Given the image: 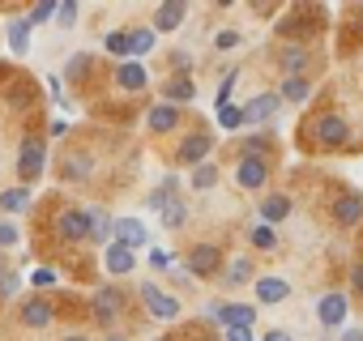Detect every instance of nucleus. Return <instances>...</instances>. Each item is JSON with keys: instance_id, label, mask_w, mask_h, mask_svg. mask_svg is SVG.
Instances as JSON below:
<instances>
[{"instance_id": "obj_49", "label": "nucleus", "mask_w": 363, "mask_h": 341, "mask_svg": "<svg viewBox=\"0 0 363 341\" xmlns=\"http://www.w3.org/2000/svg\"><path fill=\"white\" fill-rule=\"evenodd\" d=\"M150 265H154V269H167V265H171V256H167V252H150Z\"/></svg>"}, {"instance_id": "obj_16", "label": "nucleus", "mask_w": 363, "mask_h": 341, "mask_svg": "<svg viewBox=\"0 0 363 341\" xmlns=\"http://www.w3.org/2000/svg\"><path fill=\"white\" fill-rule=\"evenodd\" d=\"M333 222H337V226H359V222H363V197H359V192L337 197V201H333Z\"/></svg>"}, {"instance_id": "obj_44", "label": "nucleus", "mask_w": 363, "mask_h": 341, "mask_svg": "<svg viewBox=\"0 0 363 341\" xmlns=\"http://www.w3.org/2000/svg\"><path fill=\"white\" fill-rule=\"evenodd\" d=\"M30 282L48 290V286H56V273H52V269H35V277H30Z\"/></svg>"}, {"instance_id": "obj_32", "label": "nucleus", "mask_w": 363, "mask_h": 341, "mask_svg": "<svg viewBox=\"0 0 363 341\" xmlns=\"http://www.w3.org/2000/svg\"><path fill=\"white\" fill-rule=\"evenodd\" d=\"M184 222H189V205L179 201V197H175V201H171V205L162 209V226H167V231H179Z\"/></svg>"}, {"instance_id": "obj_25", "label": "nucleus", "mask_w": 363, "mask_h": 341, "mask_svg": "<svg viewBox=\"0 0 363 341\" xmlns=\"http://www.w3.org/2000/svg\"><path fill=\"white\" fill-rule=\"evenodd\" d=\"M90 166H94V162H90V154H82V149H77V154H69V158L60 162V175H65V180H86V175H90Z\"/></svg>"}, {"instance_id": "obj_24", "label": "nucleus", "mask_w": 363, "mask_h": 341, "mask_svg": "<svg viewBox=\"0 0 363 341\" xmlns=\"http://www.w3.org/2000/svg\"><path fill=\"white\" fill-rule=\"evenodd\" d=\"M22 324H26V328H48V324H52V303H43V299L22 303Z\"/></svg>"}, {"instance_id": "obj_6", "label": "nucleus", "mask_w": 363, "mask_h": 341, "mask_svg": "<svg viewBox=\"0 0 363 341\" xmlns=\"http://www.w3.org/2000/svg\"><path fill=\"white\" fill-rule=\"evenodd\" d=\"M18 175H22V184H35V180L43 175V141H39V137H26V141H22Z\"/></svg>"}, {"instance_id": "obj_19", "label": "nucleus", "mask_w": 363, "mask_h": 341, "mask_svg": "<svg viewBox=\"0 0 363 341\" xmlns=\"http://www.w3.org/2000/svg\"><path fill=\"white\" fill-rule=\"evenodd\" d=\"M286 218H291V197L286 192H274V197L261 201V226H278Z\"/></svg>"}, {"instance_id": "obj_28", "label": "nucleus", "mask_w": 363, "mask_h": 341, "mask_svg": "<svg viewBox=\"0 0 363 341\" xmlns=\"http://www.w3.org/2000/svg\"><path fill=\"white\" fill-rule=\"evenodd\" d=\"M9 47H13L18 56L30 52V26H26V18H13V22H9Z\"/></svg>"}, {"instance_id": "obj_5", "label": "nucleus", "mask_w": 363, "mask_h": 341, "mask_svg": "<svg viewBox=\"0 0 363 341\" xmlns=\"http://www.w3.org/2000/svg\"><path fill=\"white\" fill-rule=\"evenodd\" d=\"M235 184L248 188V192H261L269 184V162L265 158H240L235 162Z\"/></svg>"}, {"instance_id": "obj_52", "label": "nucleus", "mask_w": 363, "mask_h": 341, "mask_svg": "<svg viewBox=\"0 0 363 341\" xmlns=\"http://www.w3.org/2000/svg\"><path fill=\"white\" fill-rule=\"evenodd\" d=\"M65 341H86V337H65Z\"/></svg>"}, {"instance_id": "obj_8", "label": "nucleus", "mask_w": 363, "mask_h": 341, "mask_svg": "<svg viewBox=\"0 0 363 341\" xmlns=\"http://www.w3.org/2000/svg\"><path fill=\"white\" fill-rule=\"evenodd\" d=\"M90 311H94V320H99V324H111V320L124 311V290H120V286H103V290H94Z\"/></svg>"}, {"instance_id": "obj_10", "label": "nucleus", "mask_w": 363, "mask_h": 341, "mask_svg": "<svg viewBox=\"0 0 363 341\" xmlns=\"http://www.w3.org/2000/svg\"><path fill=\"white\" fill-rule=\"evenodd\" d=\"M141 303H145V311L158 316V320H175V316H179V299L162 294L154 282H141Z\"/></svg>"}, {"instance_id": "obj_42", "label": "nucleus", "mask_w": 363, "mask_h": 341, "mask_svg": "<svg viewBox=\"0 0 363 341\" xmlns=\"http://www.w3.org/2000/svg\"><path fill=\"white\" fill-rule=\"evenodd\" d=\"M214 43H218V47H223V52H231V47H240V43H244V39H240V30H223V35H218V39H214Z\"/></svg>"}, {"instance_id": "obj_47", "label": "nucleus", "mask_w": 363, "mask_h": 341, "mask_svg": "<svg viewBox=\"0 0 363 341\" xmlns=\"http://www.w3.org/2000/svg\"><path fill=\"white\" fill-rule=\"evenodd\" d=\"M261 341H295V337H291V333H286V328H269V333H265V337H261Z\"/></svg>"}, {"instance_id": "obj_40", "label": "nucleus", "mask_w": 363, "mask_h": 341, "mask_svg": "<svg viewBox=\"0 0 363 341\" xmlns=\"http://www.w3.org/2000/svg\"><path fill=\"white\" fill-rule=\"evenodd\" d=\"M56 22L60 26H73L77 22V5H73V0H60V5H56Z\"/></svg>"}, {"instance_id": "obj_11", "label": "nucleus", "mask_w": 363, "mask_h": 341, "mask_svg": "<svg viewBox=\"0 0 363 341\" xmlns=\"http://www.w3.org/2000/svg\"><path fill=\"white\" fill-rule=\"evenodd\" d=\"M210 316L223 320L227 328H252L257 307H252V303H210Z\"/></svg>"}, {"instance_id": "obj_21", "label": "nucleus", "mask_w": 363, "mask_h": 341, "mask_svg": "<svg viewBox=\"0 0 363 341\" xmlns=\"http://www.w3.org/2000/svg\"><path fill=\"white\" fill-rule=\"evenodd\" d=\"M145 81H150V77H145V64H141V60H124V64L116 69V86H120V90H145Z\"/></svg>"}, {"instance_id": "obj_31", "label": "nucleus", "mask_w": 363, "mask_h": 341, "mask_svg": "<svg viewBox=\"0 0 363 341\" xmlns=\"http://www.w3.org/2000/svg\"><path fill=\"white\" fill-rule=\"evenodd\" d=\"M30 205V188H5V192H0V209H5V214H22Z\"/></svg>"}, {"instance_id": "obj_15", "label": "nucleus", "mask_w": 363, "mask_h": 341, "mask_svg": "<svg viewBox=\"0 0 363 341\" xmlns=\"http://www.w3.org/2000/svg\"><path fill=\"white\" fill-rule=\"evenodd\" d=\"M274 149H278L274 132H248V137H240V158H265L269 162Z\"/></svg>"}, {"instance_id": "obj_2", "label": "nucleus", "mask_w": 363, "mask_h": 341, "mask_svg": "<svg viewBox=\"0 0 363 341\" xmlns=\"http://www.w3.org/2000/svg\"><path fill=\"white\" fill-rule=\"evenodd\" d=\"M346 316H350V299H346L342 290H329V294L316 299V320H320V328H342Z\"/></svg>"}, {"instance_id": "obj_23", "label": "nucleus", "mask_w": 363, "mask_h": 341, "mask_svg": "<svg viewBox=\"0 0 363 341\" xmlns=\"http://www.w3.org/2000/svg\"><path fill=\"white\" fill-rule=\"evenodd\" d=\"M278 98H282V103H308V98H312V77H282Z\"/></svg>"}, {"instance_id": "obj_41", "label": "nucleus", "mask_w": 363, "mask_h": 341, "mask_svg": "<svg viewBox=\"0 0 363 341\" xmlns=\"http://www.w3.org/2000/svg\"><path fill=\"white\" fill-rule=\"evenodd\" d=\"M235 69H227V77H223V86H218V107H227V98H231V90H235Z\"/></svg>"}, {"instance_id": "obj_34", "label": "nucleus", "mask_w": 363, "mask_h": 341, "mask_svg": "<svg viewBox=\"0 0 363 341\" xmlns=\"http://www.w3.org/2000/svg\"><path fill=\"white\" fill-rule=\"evenodd\" d=\"M248 239H252L257 252H274V248H278V231H274V226H252Z\"/></svg>"}, {"instance_id": "obj_39", "label": "nucleus", "mask_w": 363, "mask_h": 341, "mask_svg": "<svg viewBox=\"0 0 363 341\" xmlns=\"http://www.w3.org/2000/svg\"><path fill=\"white\" fill-rule=\"evenodd\" d=\"M107 52L111 56H128V30H111L107 35Z\"/></svg>"}, {"instance_id": "obj_17", "label": "nucleus", "mask_w": 363, "mask_h": 341, "mask_svg": "<svg viewBox=\"0 0 363 341\" xmlns=\"http://www.w3.org/2000/svg\"><path fill=\"white\" fill-rule=\"evenodd\" d=\"M162 98H167L171 107H179V103H193V98H197V86H193V77H184V73L167 77V81H162Z\"/></svg>"}, {"instance_id": "obj_27", "label": "nucleus", "mask_w": 363, "mask_h": 341, "mask_svg": "<svg viewBox=\"0 0 363 341\" xmlns=\"http://www.w3.org/2000/svg\"><path fill=\"white\" fill-rule=\"evenodd\" d=\"M189 184H193L197 192H210V188L218 184V166H214V162H201V166H193V175H189Z\"/></svg>"}, {"instance_id": "obj_14", "label": "nucleus", "mask_w": 363, "mask_h": 341, "mask_svg": "<svg viewBox=\"0 0 363 341\" xmlns=\"http://www.w3.org/2000/svg\"><path fill=\"white\" fill-rule=\"evenodd\" d=\"M189 18V5L184 0H167V5H158V13H154V35H167V30H179V22Z\"/></svg>"}, {"instance_id": "obj_46", "label": "nucleus", "mask_w": 363, "mask_h": 341, "mask_svg": "<svg viewBox=\"0 0 363 341\" xmlns=\"http://www.w3.org/2000/svg\"><path fill=\"white\" fill-rule=\"evenodd\" d=\"M227 341H252V328H227Z\"/></svg>"}, {"instance_id": "obj_9", "label": "nucleus", "mask_w": 363, "mask_h": 341, "mask_svg": "<svg viewBox=\"0 0 363 341\" xmlns=\"http://www.w3.org/2000/svg\"><path fill=\"white\" fill-rule=\"evenodd\" d=\"M308 64H312V47H308V43H286V47L278 52L282 77H308Z\"/></svg>"}, {"instance_id": "obj_4", "label": "nucleus", "mask_w": 363, "mask_h": 341, "mask_svg": "<svg viewBox=\"0 0 363 341\" xmlns=\"http://www.w3.org/2000/svg\"><path fill=\"white\" fill-rule=\"evenodd\" d=\"M184 265H189L193 277H214V273L223 269V248H218V243H197Z\"/></svg>"}, {"instance_id": "obj_20", "label": "nucleus", "mask_w": 363, "mask_h": 341, "mask_svg": "<svg viewBox=\"0 0 363 341\" xmlns=\"http://www.w3.org/2000/svg\"><path fill=\"white\" fill-rule=\"evenodd\" d=\"M103 265H107V273H116V277H128V273L137 269V252H128V248H120V243H107V256H103Z\"/></svg>"}, {"instance_id": "obj_13", "label": "nucleus", "mask_w": 363, "mask_h": 341, "mask_svg": "<svg viewBox=\"0 0 363 341\" xmlns=\"http://www.w3.org/2000/svg\"><path fill=\"white\" fill-rule=\"evenodd\" d=\"M56 235H60L65 243H86V235H90V214H86V209H65L60 222H56Z\"/></svg>"}, {"instance_id": "obj_45", "label": "nucleus", "mask_w": 363, "mask_h": 341, "mask_svg": "<svg viewBox=\"0 0 363 341\" xmlns=\"http://www.w3.org/2000/svg\"><path fill=\"white\" fill-rule=\"evenodd\" d=\"M350 290H354V294H363V265H354V269H350Z\"/></svg>"}, {"instance_id": "obj_30", "label": "nucleus", "mask_w": 363, "mask_h": 341, "mask_svg": "<svg viewBox=\"0 0 363 341\" xmlns=\"http://www.w3.org/2000/svg\"><path fill=\"white\" fill-rule=\"evenodd\" d=\"M86 214H90V235H86V239H90V243H107V239H111V218H107L103 209H86Z\"/></svg>"}, {"instance_id": "obj_50", "label": "nucleus", "mask_w": 363, "mask_h": 341, "mask_svg": "<svg viewBox=\"0 0 363 341\" xmlns=\"http://www.w3.org/2000/svg\"><path fill=\"white\" fill-rule=\"evenodd\" d=\"M342 341H363V328H346V333H342Z\"/></svg>"}, {"instance_id": "obj_26", "label": "nucleus", "mask_w": 363, "mask_h": 341, "mask_svg": "<svg viewBox=\"0 0 363 341\" xmlns=\"http://www.w3.org/2000/svg\"><path fill=\"white\" fill-rule=\"evenodd\" d=\"M223 282H231V286H244V282H257V269H252V256H235L231 265H227V277Z\"/></svg>"}, {"instance_id": "obj_7", "label": "nucleus", "mask_w": 363, "mask_h": 341, "mask_svg": "<svg viewBox=\"0 0 363 341\" xmlns=\"http://www.w3.org/2000/svg\"><path fill=\"white\" fill-rule=\"evenodd\" d=\"M111 239H116L120 248L137 252V248H145V243H150V231H145V222H141V218H116V222H111Z\"/></svg>"}, {"instance_id": "obj_48", "label": "nucleus", "mask_w": 363, "mask_h": 341, "mask_svg": "<svg viewBox=\"0 0 363 341\" xmlns=\"http://www.w3.org/2000/svg\"><path fill=\"white\" fill-rule=\"evenodd\" d=\"M171 64H175V69H189L193 56H189V52H171Z\"/></svg>"}, {"instance_id": "obj_51", "label": "nucleus", "mask_w": 363, "mask_h": 341, "mask_svg": "<svg viewBox=\"0 0 363 341\" xmlns=\"http://www.w3.org/2000/svg\"><path fill=\"white\" fill-rule=\"evenodd\" d=\"M107 341H128V337H120V333H111V337H107Z\"/></svg>"}, {"instance_id": "obj_12", "label": "nucleus", "mask_w": 363, "mask_h": 341, "mask_svg": "<svg viewBox=\"0 0 363 341\" xmlns=\"http://www.w3.org/2000/svg\"><path fill=\"white\" fill-rule=\"evenodd\" d=\"M210 149H214V137L210 132H193V137L179 141L175 158L184 162V166H201V162H210Z\"/></svg>"}, {"instance_id": "obj_36", "label": "nucleus", "mask_w": 363, "mask_h": 341, "mask_svg": "<svg viewBox=\"0 0 363 341\" xmlns=\"http://www.w3.org/2000/svg\"><path fill=\"white\" fill-rule=\"evenodd\" d=\"M218 124H223V128H244V111L227 103V107H218Z\"/></svg>"}, {"instance_id": "obj_22", "label": "nucleus", "mask_w": 363, "mask_h": 341, "mask_svg": "<svg viewBox=\"0 0 363 341\" xmlns=\"http://www.w3.org/2000/svg\"><path fill=\"white\" fill-rule=\"evenodd\" d=\"M291 294L286 277H257V303H282Z\"/></svg>"}, {"instance_id": "obj_18", "label": "nucleus", "mask_w": 363, "mask_h": 341, "mask_svg": "<svg viewBox=\"0 0 363 341\" xmlns=\"http://www.w3.org/2000/svg\"><path fill=\"white\" fill-rule=\"evenodd\" d=\"M145 128L150 132H175L179 128V107H171V103H158V107H150V115H145Z\"/></svg>"}, {"instance_id": "obj_29", "label": "nucleus", "mask_w": 363, "mask_h": 341, "mask_svg": "<svg viewBox=\"0 0 363 341\" xmlns=\"http://www.w3.org/2000/svg\"><path fill=\"white\" fill-rule=\"evenodd\" d=\"M175 188H179V180H175V175H167V180L150 192V209H158V214H162V209L175 201Z\"/></svg>"}, {"instance_id": "obj_43", "label": "nucleus", "mask_w": 363, "mask_h": 341, "mask_svg": "<svg viewBox=\"0 0 363 341\" xmlns=\"http://www.w3.org/2000/svg\"><path fill=\"white\" fill-rule=\"evenodd\" d=\"M82 69H90V52H77L69 60V77H82Z\"/></svg>"}, {"instance_id": "obj_38", "label": "nucleus", "mask_w": 363, "mask_h": 341, "mask_svg": "<svg viewBox=\"0 0 363 341\" xmlns=\"http://www.w3.org/2000/svg\"><path fill=\"white\" fill-rule=\"evenodd\" d=\"M18 243H22L18 226H13V222H0V252H9V248H18Z\"/></svg>"}, {"instance_id": "obj_1", "label": "nucleus", "mask_w": 363, "mask_h": 341, "mask_svg": "<svg viewBox=\"0 0 363 341\" xmlns=\"http://www.w3.org/2000/svg\"><path fill=\"white\" fill-rule=\"evenodd\" d=\"M303 137H308L312 145H320V149H342V145L350 141V124H346L337 111H325V115H316L312 124H303Z\"/></svg>"}, {"instance_id": "obj_37", "label": "nucleus", "mask_w": 363, "mask_h": 341, "mask_svg": "<svg viewBox=\"0 0 363 341\" xmlns=\"http://www.w3.org/2000/svg\"><path fill=\"white\" fill-rule=\"evenodd\" d=\"M18 282H22V277H18L13 269H0V299H13V294H18Z\"/></svg>"}, {"instance_id": "obj_3", "label": "nucleus", "mask_w": 363, "mask_h": 341, "mask_svg": "<svg viewBox=\"0 0 363 341\" xmlns=\"http://www.w3.org/2000/svg\"><path fill=\"white\" fill-rule=\"evenodd\" d=\"M240 111H244V124H269V120L282 111V98H278V90H261V94H252Z\"/></svg>"}, {"instance_id": "obj_35", "label": "nucleus", "mask_w": 363, "mask_h": 341, "mask_svg": "<svg viewBox=\"0 0 363 341\" xmlns=\"http://www.w3.org/2000/svg\"><path fill=\"white\" fill-rule=\"evenodd\" d=\"M52 18H56V0H39V5L30 9V18H26V26H43Z\"/></svg>"}, {"instance_id": "obj_33", "label": "nucleus", "mask_w": 363, "mask_h": 341, "mask_svg": "<svg viewBox=\"0 0 363 341\" xmlns=\"http://www.w3.org/2000/svg\"><path fill=\"white\" fill-rule=\"evenodd\" d=\"M154 43H158V39H154V30H150V26H141V30H128V56H145Z\"/></svg>"}]
</instances>
